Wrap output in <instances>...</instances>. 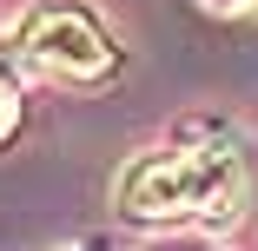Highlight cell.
Segmentation results:
<instances>
[{
  "label": "cell",
  "instance_id": "3",
  "mask_svg": "<svg viewBox=\"0 0 258 251\" xmlns=\"http://www.w3.org/2000/svg\"><path fill=\"white\" fill-rule=\"evenodd\" d=\"M14 126H20V93H14V79H7V73H0V139H7Z\"/></svg>",
  "mask_w": 258,
  "mask_h": 251
},
{
  "label": "cell",
  "instance_id": "1",
  "mask_svg": "<svg viewBox=\"0 0 258 251\" xmlns=\"http://www.w3.org/2000/svg\"><path fill=\"white\" fill-rule=\"evenodd\" d=\"M251 165L232 139L199 145H152L133 152L113 179V205L139 225H225L245 212Z\"/></svg>",
  "mask_w": 258,
  "mask_h": 251
},
{
  "label": "cell",
  "instance_id": "2",
  "mask_svg": "<svg viewBox=\"0 0 258 251\" xmlns=\"http://www.w3.org/2000/svg\"><path fill=\"white\" fill-rule=\"evenodd\" d=\"M14 53L33 66V73H53V79H106L119 66L106 27H99L86 7H73V0H40V7L20 14L14 27Z\"/></svg>",
  "mask_w": 258,
  "mask_h": 251
},
{
  "label": "cell",
  "instance_id": "4",
  "mask_svg": "<svg viewBox=\"0 0 258 251\" xmlns=\"http://www.w3.org/2000/svg\"><path fill=\"white\" fill-rule=\"evenodd\" d=\"M199 7H205V14H251L258 0H199Z\"/></svg>",
  "mask_w": 258,
  "mask_h": 251
}]
</instances>
